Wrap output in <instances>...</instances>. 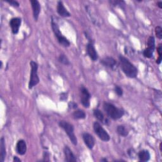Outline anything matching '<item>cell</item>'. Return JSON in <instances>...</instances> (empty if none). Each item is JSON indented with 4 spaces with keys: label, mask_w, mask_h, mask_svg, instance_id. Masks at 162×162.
I'll use <instances>...</instances> for the list:
<instances>
[{
    "label": "cell",
    "mask_w": 162,
    "mask_h": 162,
    "mask_svg": "<svg viewBox=\"0 0 162 162\" xmlns=\"http://www.w3.org/2000/svg\"><path fill=\"white\" fill-rule=\"evenodd\" d=\"M120 67L123 71V72L126 75V76L129 78L136 77L138 73L137 68L135 67L133 63H130L127 58L124 56H120L119 57Z\"/></svg>",
    "instance_id": "obj_1"
},
{
    "label": "cell",
    "mask_w": 162,
    "mask_h": 162,
    "mask_svg": "<svg viewBox=\"0 0 162 162\" xmlns=\"http://www.w3.org/2000/svg\"><path fill=\"white\" fill-rule=\"evenodd\" d=\"M103 108L108 116L114 120H118L122 117L124 115V111L123 110L116 108L111 103H104Z\"/></svg>",
    "instance_id": "obj_2"
},
{
    "label": "cell",
    "mask_w": 162,
    "mask_h": 162,
    "mask_svg": "<svg viewBox=\"0 0 162 162\" xmlns=\"http://www.w3.org/2000/svg\"><path fill=\"white\" fill-rule=\"evenodd\" d=\"M59 126L60 127L62 128V129L65 131V133L68 135V136H69L71 142H72L74 145H77V137H75L73 126L70 123L67 122L66 121H63V120L60 121L59 122Z\"/></svg>",
    "instance_id": "obj_3"
},
{
    "label": "cell",
    "mask_w": 162,
    "mask_h": 162,
    "mask_svg": "<svg viewBox=\"0 0 162 162\" xmlns=\"http://www.w3.org/2000/svg\"><path fill=\"white\" fill-rule=\"evenodd\" d=\"M31 67V77L29 82V88L31 89L34 86H36L39 82V78L37 74V70H38V65L37 63L34 61H31L30 63Z\"/></svg>",
    "instance_id": "obj_4"
},
{
    "label": "cell",
    "mask_w": 162,
    "mask_h": 162,
    "mask_svg": "<svg viewBox=\"0 0 162 162\" xmlns=\"http://www.w3.org/2000/svg\"><path fill=\"white\" fill-rule=\"evenodd\" d=\"M51 26L53 31V32L55 36L56 37V38H57L59 43L62 44L64 47H69L70 45V43L65 36H63L61 31H60L58 24L55 22L53 20H52L51 21Z\"/></svg>",
    "instance_id": "obj_5"
},
{
    "label": "cell",
    "mask_w": 162,
    "mask_h": 162,
    "mask_svg": "<svg viewBox=\"0 0 162 162\" xmlns=\"http://www.w3.org/2000/svg\"><path fill=\"white\" fill-rule=\"evenodd\" d=\"M94 130L97 134L99 138L103 141H108L110 139V135L108 134L107 132L105 130L101 124L98 122H95L93 125Z\"/></svg>",
    "instance_id": "obj_6"
},
{
    "label": "cell",
    "mask_w": 162,
    "mask_h": 162,
    "mask_svg": "<svg viewBox=\"0 0 162 162\" xmlns=\"http://www.w3.org/2000/svg\"><path fill=\"white\" fill-rule=\"evenodd\" d=\"M81 103L82 105L86 108H89L90 106V98H91V95L89 93L88 90L82 86L81 88Z\"/></svg>",
    "instance_id": "obj_7"
},
{
    "label": "cell",
    "mask_w": 162,
    "mask_h": 162,
    "mask_svg": "<svg viewBox=\"0 0 162 162\" xmlns=\"http://www.w3.org/2000/svg\"><path fill=\"white\" fill-rule=\"evenodd\" d=\"M22 23V19L20 18H13L10 21V26L12 28V31L13 34H17L19 31Z\"/></svg>",
    "instance_id": "obj_8"
},
{
    "label": "cell",
    "mask_w": 162,
    "mask_h": 162,
    "mask_svg": "<svg viewBox=\"0 0 162 162\" xmlns=\"http://www.w3.org/2000/svg\"><path fill=\"white\" fill-rule=\"evenodd\" d=\"M32 11H33V17L34 18V20L37 21L38 20L39 13L41 12V5L40 3L37 0H31V1Z\"/></svg>",
    "instance_id": "obj_9"
},
{
    "label": "cell",
    "mask_w": 162,
    "mask_h": 162,
    "mask_svg": "<svg viewBox=\"0 0 162 162\" xmlns=\"http://www.w3.org/2000/svg\"><path fill=\"white\" fill-rule=\"evenodd\" d=\"M83 140L84 141L85 144L88 146L89 149H93L94 146L95 144V138L93 137L91 134L89 133H84L82 135Z\"/></svg>",
    "instance_id": "obj_10"
},
{
    "label": "cell",
    "mask_w": 162,
    "mask_h": 162,
    "mask_svg": "<svg viewBox=\"0 0 162 162\" xmlns=\"http://www.w3.org/2000/svg\"><path fill=\"white\" fill-rule=\"evenodd\" d=\"M87 52L89 56L93 61H96L98 58V54L94 46V44L92 43H89L87 45Z\"/></svg>",
    "instance_id": "obj_11"
},
{
    "label": "cell",
    "mask_w": 162,
    "mask_h": 162,
    "mask_svg": "<svg viewBox=\"0 0 162 162\" xmlns=\"http://www.w3.org/2000/svg\"><path fill=\"white\" fill-rule=\"evenodd\" d=\"M16 151L20 155H24L27 151V144L24 140H19L16 145Z\"/></svg>",
    "instance_id": "obj_12"
},
{
    "label": "cell",
    "mask_w": 162,
    "mask_h": 162,
    "mask_svg": "<svg viewBox=\"0 0 162 162\" xmlns=\"http://www.w3.org/2000/svg\"><path fill=\"white\" fill-rule=\"evenodd\" d=\"M57 12L60 16L63 17H70V13L68 12V10L64 6L63 3L62 1H58L57 4Z\"/></svg>",
    "instance_id": "obj_13"
},
{
    "label": "cell",
    "mask_w": 162,
    "mask_h": 162,
    "mask_svg": "<svg viewBox=\"0 0 162 162\" xmlns=\"http://www.w3.org/2000/svg\"><path fill=\"white\" fill-rule=\"evenodd\" d=\"M64 154L65 156V160L69 162L76 161L77 158L72 151V150L69 148V147L65 146L64 148Z\"/></svg>",
    "instance_id": "obj_14"
},
{
    "label": "cell",
    "mask_w": 162,
    "mask_h": 162,
    "mask_svg": "<svg viewBox=\"0 0 162 162\" xmlns=\"http://www.w3.org/2000/svg\"><path fill=\"white\" fill-rule=\"evenodd\" d=\"M101 63L105 67L114 68L116 65V61L114 58L112 57H105L101 60Z\"/></svg>",
    "instance_id": "obj_15"
},
{
    "label": "cell",
    "mask_w": 162,
    "mask_h": 162,
    "mask_svg": "<svg viewBox=\"0 0 162 162\" xmlns=\"http://www.w3.org/2000/svg\"><path fill=\"white\" fill-rule=\"evenodd\" d=\"M6 156V148L4 137H1L0 142V161L3 162L5 161Z\"/></svg>",
    "instance_id": "obj_16"
},
{
    "label": "cell",
    "mask_w": 162,
    "mask_h": 162,
    "mask_svg": "<svg viewBox=\"0 0 162 162\" xmlns=\"http://www.w3.org/2000/svg\"><path fill=\"white\" fill-rule=\"evenodd\" d=\"M138 157L139 160L141 161H147L149 160L150 154L148 151L147 150H142L140 151L138 153Z\"/></svg>",
    "instance_id": "obj_17"
},
{
    "label": "cell",
    "mask_w": 162,
    "mask_h": 162,
    "mask_svg": "<svg viewBox=\"0 0 162 162\" xmlns=\"http://www.w3.org/2000/svg\"><path fill=\"white\" fill-rule=\"evenodd\" d=\"M73 116L75 119H84L86 118V114L82 110H76L73 113Z\"/></svg>",
    "instance_id": "obj_18"
},
{
    "label": "cell",
    "mask_w": 162,
    "mask_h": 162,
    "mask_svg": "<svg viewBox=\"0 0 162 162\" xmlns=\"http://www.w3.org/2000/svg\"><path fill=\"white\" fill-rule=\"evenodd\" d=\"M116 131L119 135H122V136L126 137L129 134V132L126 129V128L123 126H119L117 127V129H116Z\"/></svg>",
    "instance_id": "obj_19"
},
{
    "label": "cell",
    "mask_w": 162,
    "mask_h": 162,
    "mask_svg": "<svg viewBox=\"0 0 162 162\" xmlns=\"http://www.w3.org/2000/svg\"><path fill=\"white\" fill-rule=\"evenodd\" d=\"M93 114H94V116H95L97 120H100V121H101V122L103 121L104 115L103 114V113L101 112L100 110H98V109H96V110H94Z\"/></svg>",
    "instance_id": "obj_20"
},
{
    "label": "cell",
    "mask_w": 162,
    "mask_h": 162,
    "mask_svg": "<svg viewBox=\"0 0 162 162\" xmlns=\"http://www.w3.org/2000/svg\"><path fill=\"white\" fill-rule=\"evenodd\" d=\"M148 48L153 51H154L155 48V40L153 36L149 37L148 40Z\"/></svg>",
    "instance_id": "obj_21"
},
{
    "label": "cell",
    "mask_w": 162,
    "mask_h": 162,
    "mask_svg": "<svg viewBox=\"0 0 162 162\" xmlns=\"http://www.w3.org/2000/svg\"><path fill=\"white\" fill-rule=\"evenodd\" d=\"M59 61L60 62H61L62 63L66 65H68L70 64L69 60L68 59V58L65 55H61L59 56Z\"/></svg>",
    "instance_id": "obj_22"
},
{
    "label": "cell",
    "mask_w": 162,
    "mask_h": 162,
    "mask_svg": "<svg viewBox=\"0 0 162 162\" xmlns=\"http://www.w3.org/2000/svg\"><path fill=\"white\" fill-rule=\"evenodd\" d=\"M153 52H154V51L150 50V49L147 48L146 49H145L144 52H143V55H144V56H145V57L150 58H151L152 56H153Z\"/></svg>",
    "instance_id": "obj_23"
},
{
    "label": "cell",
    "mask_w": 162,
    "mask_h": 162,
    "mask_svg": "<svg viewBox=\"0 0 162 162\" xmlns=\"http://www.w3.org/2000/svg\"><path fill=\"white\" fill-rule=\"evenodd\" d=\"M157 50H158V58L156 60V63L158 64H160V63L161 62V60H162V58H161V56H162V46H161V44H160L159 45V46H158Z\"/></svg>",
    "instance_id": "obj_24"
},
{
    "label": "cell",
    "mask_w": 162,
    "mask_h": 162,
    "mask_svg": "<svg viewBox=\"0 0 162 162\" xmlns=\"http://www.w3.org/2000/svg\"><path fill=\"white\" fill-rule=\"evenodd\" d=\"M155 34L158 39H162V29L160 26H157L155 28Z\"/></svg>",
    "instance_id": "obj_25"
},
{
    "label": "cell",
    "mask_w": 162,
    "mask_h": 162,
    "mask_svg": "<svg viewBox=\"0 0 162 162\" xmlns=\"http://www.w3.org/2000/svg\"><path fill=\"white\" fill-rule=\"evenodd\" d=\"M110 3L113 5L120 6L121 8H123V6H125L126 5V3L123 1H112Z\"/></svg>",
    "instance_id": "obj_26"
},
{
    "label": "cell",
    "mask_w": 162,
    "mask_h": 162,
    "mask_svg": "<svg viewBox=\"0 0 162 162\" xmlns=\"http://www.w3.org/2000/svg\"><path fill=\"white\" fill-rule=\"evenodd\" d=\"M115 91L116 93V95L119 96H121L123 95V90L121 88L119 87V86H115Z\"/></svg>",
    "instance_id": "obj_27"
},
{
    "label": "cell",
    "mask_w": 162,
    "mask_h": 162,
    "mask_svg": "<svg viewBox=\"0 0 162 162\" xmlns=\"http://www.w3.org/2000/svg\"><path fill=\"white\" fill-rule=\"evenodd\" d=\"M6 1L12 6H16V7L19 6V3H18L17 1H13V0H12V1Z\"/></svg>",
    "instance_id": "obj_28"
},
{
    "label": "cell",
    "mask_w": 162,
    "mask_h": 162,
    "mask_svg": "<svg viewBox=\"0 0 162 162\" xmlns=\"http://www.w3.org/2000/svg\"><path fill=\"white\" fill-rule=\"evenodd\" d=\"M68 98V94L66 93H62L60 95V100L62 101H65Z\"/></svg>",
    "instance_id": "obj_29"
},
{
    "label": "cell",
    "mask_w": 162,
    "mask_h": 162,
    "mask_svg": "<svg viewBox=\"0 0 162 162\" xmlns=\"http://www.w3.org/2000/svg\"><path fill=\"white\" fill-rule=\"evenodd\" d=\"M69 107L70 108H76L77 107V104L75 103H70L69 104Z\"/></svg>",
    "instance_id": "obj_30"
},
{
    "label": "cell",
    "mask_w": 162,
    "mask_h": 162,
    "mask_svg": "<svg viewBox=\"0 0 162 162\" xmlns=\"http://www.w3.org/2000/svg\"><path fill=\"white\" fill-rule=\"evenodd\" d=\"M13 161H15V162H17V161H21V160L17 156H14V158H13Z\"/></svg>",
    "instance_id": "obj_31"
},
{
    "label": "cell",
    "mask_w": 162,
    "mask_h": 162,
    "mask_svg": "<svg viewBox=\"0 0 162 162\" xmlns=\"http://www.w3.org/2000/svg\"><path fill=\"white\" fill-rule=\"evenodd\" d=\"M162 2L161 1H160V2H158V7H159L160 8H162Z\"/></svg>",
    "instance_id": "obj_32"
},
{
    "label": "cell",
    "mask_w": 162,
    "mask_h": 162,
    "mask_svg": "<svg viewBox=\"0 0 162 162\" xmlns=\"http://www.w3.org/2000/svg\"><path fill=\"white\" fill-rule=\"evenodd\" d=\"M161 144H162V143L161 142V143H160V151H162V149H161Z\"/></svg>",
    "instance_id": "obj_33"
},
{
    "label": "cell",
    "mask_w": 162,
    "mask_h": 162,
    "mask_svg": "<svg viewBox=\"0 0 162 162\" xmlns=\"http://www.w3.org/2000/svg\"><path fill=\"white\" fill-rule=\"evenodd\" d=\"M101 161H107L108 160H107V159H102Z\"/></svg>",
    "instance_id": "obj_34"
}]
</instances>
